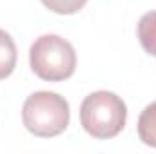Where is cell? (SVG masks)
<instances>
[{
    "label": "cell",
    "mask_w": 156,
    "mask_h": 154,
    "mask_svg": "<svg viewBox=\"0 0 156 154\" xmlns=\"http://www.w3.org/2000/svg\"><path fill=\"white\" fill-rule=\"evenodd\" d=\"M136 33L144 51L156 56V11H149L140 18Z\"/></svg>",
    "instance_id": "5"
},
{
    "label": "cell",
    "mask_w": 156,
    "mask_h": 154,
    "mask_svg": "<svg viewBox=\"0 0 156 154\" xmlns=\"http://www.w3.org/2000/svg\"><path fill=\"white\" fill-rule=\"evenodd\" d=\"M42 4L49 11H53V13H58V15H75V13H78L87 4V0H42Z\"/></svg>",
    "instance_id": "7"
},
{
    "label": "cell",
    "mask_w": 156,
    "mask_h": 154,
    "mask_svg": "<svg viewBox=\"0 0 156 154\" xmlns=\"http://www.w3.org/2000/svg\"><path fill=\"white\" fill-rule=\"evenodd\" d=\"M138 136L145 145L156 149V102L142 111L138 118Z\"/></svg>",
    "instance_id": "6"
},
{
    "label": "cell",
    "mask_w": 156,
    "mask_h": 154,
    "mask_svg": "<svg viewBox=\"0 0 156 154\" xmlns=\"http://www.w3.org/2000/svg\"><path fill=\"white\" fill-rule=\"evenodd\" d=\"M71 111L67 100L51 91L33 93L26 98L22 107L24 127L38 138H53L62 134L67 129Z\"/></svg>",
    "instance_id": "2"
},
{
    "label": "cell",
    "mask_w": 156,
    "mask_h": 154,
    "mask_svg": "<svg viewBox=\"0 0 156 154\" xmlns=\"http://www.w3.org/2000/svg\"><path fill=\"white\" fill-rule=\"evenodd\" d=\"M16 45L11 35L0 29V80L11 76L16 67Z\"/></svg>",
    "instance_id": "4"
},
{
    "label": "cell",
    "mask_w": 156,
    "mask_h": 154,
    "mask_svg": "<svg viewBox=\"0 0 156 154\" xmlns=\"http://www.w3.org/2000/svg\"><path fill=\"white\" fill-rule=\"evenodd\" d=\"M127 121L123 100L111 91H96L83 98L80 105V123L83 131L96 140L118 136Z\"/></svg>",
    "instance_id": "1"
},
{
    "label": "cell",
    "mask_w": 156,
    "mask_h": 154,
    "mask_svg": "<svg viewBox=\"0 0 156 154\" xmlns=\"http://www.w3.org/2000/svg\"><path fill=\"white\" fill-rule=\"evenodd\" d=\"M29 65L40 80L64 82L76 69L75 47L58 35H44L29 49Z\"/></svg>",
    "instance_id": "3"
}]
</instances>
